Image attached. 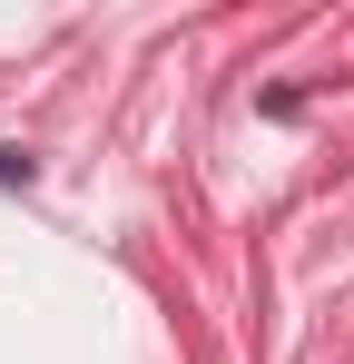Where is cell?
Here are the masks:
<instances>
[{
  "label": "cell",
  "instance_id": "6da1fadb",
  "mask_svg": "<svg viewBox=\"0 0 354 364\" xmlns=\"http://www.w3.org/2000/svg\"><path fill=\"white\" fill-rule=\"evenodd\" d=\"M0 178H20V187H30V158H0Z\"/></svg>",
  "mask_w": 354,
  "mask_h": 364
}]
</instances>
